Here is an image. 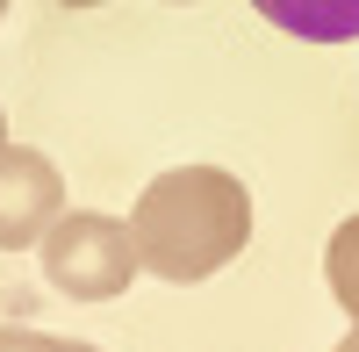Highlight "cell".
<instances>
[{
    "label": "cell",
    "mask_w": 359,
    "mask_h": 352,
    "mask_svg": "<svg viewBox=\"0 0 359 352\" xmlns=\"http://www.w3.org/2000/svg\"><path fill=\"white\" fill-rule=\"evenodd\" d=\"M252 8L302 43H359V0H252Z\"/></svg>",
    "instance_id": "cell-4"
},
{
    "label": "cell",
    "mask_w": 359,
    "mask_h": 352,
    "mask_svg": "<svg viewBox=\"0 0 359 352\" xmlns=\"http://www.w3.org/2000/svg\"><path fill=\"white\" fill-rule=\"evenodd\" d=\"M0 144H8V123H0Z\"/></svg>",
    "instance_id": "cell-9"
},
{
    "label": "cell",
    "mask_w": 359,
    "mask_h": 352,
    "mask_svg": "<svg viewBox=\"0 0 359 352\" xmlns=\"http://www.w3.org/2000/svg\"><path fill=\"white\" fill-rule=\"evenodd\" d=\"M65 216V180L43 151L29 144H0V252L43 245V230Z\"/></svg>",
    "instance_id": "cell-3"
},
{
    "label": "cell",
    "mask_w": 359,
    "mask_h": 352,
    "mask_svg": "<svg viewBox=\"0 0 359 352\" xmlns=\"http://www.w3.org/2000/svg\"><path fill=\"white\" fill-rule=\"evenodd\" d=\"M137 273L144 266H137L130 223H115L101 209H65L43 230V280L72 302H115Z\"/></svg>",
    "instance_id": "cell-2"
},
{
    "label": "cell",
    "mask_w": 359,
    "mask_h": 352,
    "mask_svg": "<svg viewBox=\"0 0 359 352\" xmlns=\"http://www.w3.org/2000/svg\"><path fill=\"white\" fill-rule=\"evenodd\" d=\"M130 245H137V266L172 287L208 280L252 245V194L223 165H172L158 180H144L130 209Z\"/></svg>",
    "instance_id": "cell-1"
},
{
    "label": "cell",
    "mask_w": 359,
    "mask_h": 352,
    "mask_svg": "<svg viewBox=\"0 0 359 352\" xmlns=\"http://www.w3.org/2000/svg\"><path fill=\"white\" fill-rule=\"evenodd\" d=\"M0 352H101L86 338H50V331H29V324H0Z\"/></svg>",
    "instance_id": "cell-6"
},
{
    "label": "cell",
    "mask_w": 359,
    "mask_h": 352,
    "mask_svg": "<svg viewBox=\"0 0 359 352\" xmlns=\"http://www.w3.org/2000/svg\"><path fill=\"white\" fill-rule=\"evenodd\" d=\"M323 280H331L338 309L359 324V216H345V223L331 230V252H323Z\"/></svg>",
    "instance_id": "cell-5"
},
{
    "label": "cell",
    "mask_w": 359,
    "mask_h": 352,
    "mask_svg": "<svg viewBox=\"0 0 359 352\" xmlns=\"http://www.w3.org/2000/svg\"><path fill=\"white\" fill-rule=\"evenodd\" d=\"M0 15H8V0H0Z\"/></svg>",
    "instance_id": "cell-10"
},
{
    "label": "cell",
    "mask_w": 359,
    "mask_h": 352,
    "mask_svg": "<svg viewBox=\"0 0 359 352\" xmlns=\"http://www.w3.org/2000/svg\"><path fill=\"white\" fill-rule=\"evenodd\" d=\"M65 8H101V0H65Z\"/></svg>",
    "instance_id": "cell-8"
},
{
    "label": "cell",
    "mask_w": 359,
    "mask_h": 352,
    "mask_svg": "<svg viewBox=\"0 0 359 352\" xmlns=\"http://www.w3.org/2000/svg\"><path fill=\"white\" fill-rule=\"evenodd\" d=\"M338 352H359V324H352V331H345V345H338Z\"/></svg>",
    "instance_id": "cell-7"
}]
</instances>
